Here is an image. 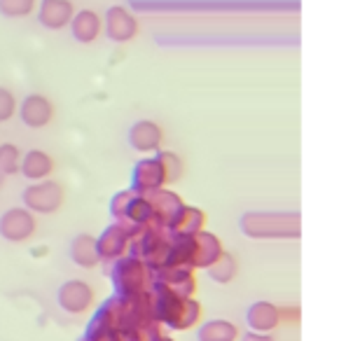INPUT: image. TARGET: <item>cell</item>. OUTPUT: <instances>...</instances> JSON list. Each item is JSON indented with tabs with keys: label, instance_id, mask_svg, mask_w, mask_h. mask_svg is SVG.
<instances>
[{
	"label": "cell",
	"instance_id": "6",
	"mask_svg": "<svg viewBox=\"0 0 360 341\" xmlns=\"http://www.w3.org/2000/svg\"><path fill=\"white\" fill-rule=\"evenodd\" d=\"M94 288L87 281L80 278H70L66 283H61V288L56 290V302H59L61 311H66L70 316H80L87 314V311L94 307Z\"/></svg>",
	"mask_w": 360,
	"mask_h": 341
},
{
	"label": "cell",
	"instance_id": "12",
	"mask_svg": "<svg viewBox=\"0 0 360 341\" xmlns=\"http://www.w3.org/2000/svg\"><path fill=\"white\" fill-rule=\"evenodd\" d=\"M17 115L28 129H42L52 122L54 105H52V101L47 96H42V94H28V96L19 103Z\"/></svg>",
	"mask_w": 360,
	"mask_h": 341
},
{
	"label": "cell",
	"instance_id": "30",
	"mask_svg": "<svg viewBox=\"0 0 360 341\" xmlns=\"http://www.w3.org/2000/svg\"><path fill=\"white\" fill-rule=\"evenodd\" d=\"M160 341H176V339H171V337H167V335H164V337H162Z\"/></svg>",
	"mask_w": 360,
	"mask_h": 341
},
{
	"label": "cell",
	"instance_id": "27",
	"mask_svg": "<svg viewBox=\"0 0 360 341\" xmlns=\"http://www.w3.org/2000/svg\"><path fill=\"white\" fill-rule=\"evenodd\" d=\"M131 197H134V192H131V190L117 192V194H115V197H112V201H110V215H112L117 222L124 220L127 206H129V201H131Z\"/></svg>",
	"mask_w": 360,
	"mask_h": 341
},
{
	"label": "cell",
	"instance_id": "10",
	"mask_svg": "<svg viewBox=\"0 0 360 341\" xmlns=\"http://www.w3.org/2000/svg\"><path fill=\"white\" fill-rule=\"evenodd\" d=\"M103 28H105V35L112 42H129L139 35V21H136L134 14L122 5L108 7V12L103 17Z\"/></svg>",
	"mask_w": 360,
	"mask_h": 341
},
{
	"label": "cell",
	"instance_id": "29",
	"mask_svg": "<svg viewBox=\"0 0 360 341\" xmlns=\"http://www.w3.org/2000/svg\"><path fill=\"white\" fill-rule=\"evenodd\" d=\"M3 185H5V173L0 171V187H3Z\"/></svg>",
	"mask_w": 360,
	"mask_h": 341
},
{
	"label": "cell",
	"instance_id": "16",
	"mask_svg": "<svg viewBox=\"0 0 360 341\" xmlns=\"http://www.w3.org/2000/svg\"><path fill=\"white\" fill-rule=\"evenodd\" d=\"M70 35H73L75 42L80 45H89L101 35V28H103V19L98 17V12L94 10H80L73 14L70 19Z\"/></svg>",
	"mask_w": 360,
	"mask_h": 341
},
{
	"label": "cell",
	"instance_id": "23",
	"mask_svg": "<svg viewBox=\"0 0 360 341\" xmlns=\"http://www.w3.org/2000/svg\"><path fill=\"white\" fill-rule=\"evenodd\" d=\"M19 164H21V150L14 143H0V171L7 176H14L19 173Z\"/></svg>",
	"mask_w": 360,
	"mask_h": 341
},
{
	"label": "cell",
	"instance_id": "15",
	"mask_svg": "<svg viewBox=\"0 0 360 341\" xmlns=\"http://www.w3.org/2000/svg\"><path fill=\"white\" fill-rule=\"evenodd\" d=\"M148 201H150V208H153V224H157V227H169L174 215L185 206L183 199L171 190H167V187L148 194Z\"/></svg>",
	"mask_w": 360,
	"mask_h": 341
},
{
	"label": "cell",
	"instance_id": "31",
	"mask_svg": "<svg viewBox=\"0 0 360 341\" xmlns=\"http://www.w3.org/2000/svg\"><path fill=\"white\" fill-rule=\"evenodd\" d=\"M77 341H91V339H89V337H84V335H82V337H80V339H77Z\"/></svg>",
	"mask_w": 360,
	"mask_h": 341
},
{
	"label": "cell",
	"instance_id": "9",
	"mask_svg": "<svg viewBox=\"0 0 360 341\" xmlns=\"http://www.w3.org/2000/svg\"><path fill=\"white\" fill-rule=\"evenodd\" d=\"M35 234V215L31 210L14 206L0 215V236L10 243H24Z\"/></svg>",
	"mask_w": 360,
	"mask_h": 341
},
{
	"label": "cell",
	"instance_id": "7",
	"mask_svg": "<svg viewBox=\"0 0 360 341\" xmlns=\"http://www.w3.org/2000/svg\"><path fill=\"white\" fill-rule=\"evenodd\" d=\"M153 285L167 290L176 297H194L197 278H194V271L187 269V266L167 264L160 266V269H153Z\"/></svg>",
	"mask_w": 360,
	"mask_h": 341
},
{
	"label": "cell",
	"instance_id": "5",
	"mask_svg": "<svg viewBox=\"0 0 360 341\" xmlns=\"http://www.w3.org/2000/svg\"><path fill=\"white\" fill-rule=\"evenodd\" d=\"M167 183H169L167 171H164V166L160 159H157V155L143 157L134 164V171H131V192L134 194L148 197V194L162 190Z\"/></svg>",
	"mask_w": 360,
	"mask_h": 341
},
{
	"label": "cell",
	"instance_id": "17",
	"mask_svg": "<svg viewBox=\"0 0 360 341\" xmlns=\"http://www.w3.org/2000/svg\"><path fill=\"white\" fill-rule=\"evenodd\" d=\"M54 171V159L42 150H28L26 155H21L19 173H24L26 180L31 183H40L47 180Z\"/></svg>",
	"mask_w": 360,
	"mask_h": 341
},
{
	"label": "cell",
	"instance_id": "4",
	"mask_svg": "<svg viewBox=\"0 0 360 341\" xmlns=\"http://www.w3.org/2000/svg\"><path fill=\"white\" fill-rule=\"evenodd\" d=\"M63 187L56 183V180H40L35 185H28L24 192H21V201H24V208L31 210V213H40V215H52L63 206Z\"/></svg>",
	"mask_w": 360,
	"mask_h": 341
},
{
	"label": "cell",
	"instance_id": "8",
	"mask_svg": "<svg viewBox=\"0 0 360 341\" xmlns=\"http://www.w3.org/2000/svg\"><path fill=\"white\" fill-rule=\"evenodd\" d=\"M129 245H131V229L120 222L105 227L96 238V250L101 262H110V264L117 262L120 257L129 255Z\"/></svg>",
	"mask_w": 360,
	"mask_h": 341
},
{
	"label": "cell",
	"instance_id": "2",
	"mask_svg": "<svg viewBox=\"0 0 360 341\" xmlns=\"http://www.w3.org/2000/svg\"><path fill=\"white\" fill-rule=\"evenodd\" d=\"M241 231L250 238H297L300 215L285 213H246L241 215Z\"/></svg>",
	"mask_w": 360,
	"mask_h": 341
},
{
	"label": "cell",
	"instance_id": "18",
	"mask_svg": "<svg viewBox=\"0 0 360 341\" xmlns=\"http://www.w3.org/2000/svg\"><path fill=\"white\" fill-rule=\"evenodd\" d=\"M68 255L73 259V264H77L80 269H96L101 262L98 250H96V236L87 234V231L77 234L73 241H70Z\"/></svg>",
	"mask_w": 360,
	"mask_h": 341
},
{
	"label": "cell",
	"instance_id": "3",
	"mask_svg": "<svg viewBox=\"0 0 360 341\" xmlns=\"http://www.w3.org/2000/svg\"><path fill=\"white\" fill-rule=\"evenodd\" d=\"M110 281L117 297H134L141 292H148L153 285V269L141 262L139 257L124 255L110 266Z\"/></svg>",
	"mask_w": 360,
	"mask_h": 341
},
{
	"label": "cell",
	"instance_id": "25",
	"mask_svg": "<svg viewBox=\"0 0 360 341\" xmlns=\"http://www.w3.org/2000/svg\"><path fill=\"white\" fill-rule=\"evenodd\" d=\"M17 98H14V94L7 89V86H0V124L3 122H10L14 115H17Z\"/></svg>",
	"mask_w": 360,
	"mask_h": 341
},
{
	"label": "cell",
	"instance_id": "1",
	"mask_svg": "<svg viewBox=\"0 0 360 341\" xmlns=\"http://www.w3.org/2000/svg\"><path fill=\"white\" fill-rule=\"evenodd\" d=\"M153 295L155 318L162 328H171L174 332H185L199 325L201 321V304L194 297H176L167 290L150 285Z\"/></svg>",
	"mask_w": 360,
	"mask_h": 341
},
{
	"label": "cell",
	"instance_id": "11",
	"mask_svg": "<svg viewBox=\"0 0 360 341\" xmlns=\"http://www.w3.org/2000/svg\"><path fill=\"white\" fill-rule=\"evenodd\" d=\"M162 138H164L162 127L153 120H136L134 124L129 127V134H127L129 148L136 152H143V155L160 152Z\"/></svg>",
	"mask_w": 360,
	"mask_h": 341
},
{
	"label": "cell",
	"instance_id": "13",
	"mask_svg": "<svg viewBox=\"0 0 360 341\" xmlns=\"http://www.w3.org/2000/svg\"><path fill=\"white\" fill-rule=\"evenodd\" d=\"M246 325L250 332H262V335H271L281 325V307L274 302L260 300L253 302L246 309Z\"/></svg>",
	"mask_w": 360,
	"mask_h": 341
},
{
	"label": "cell",
	"instance_id": "20",
	"mask_svg": "<svg viewBox=\"0 0 360 341\" xmlns=\"http://www.w3.org/2000/svg\"><path fill=\"white\" fill-rule=\"evenodd\" d=\"M239 328L225 318H213V321L201 323L197 328V341H236Z\"/></svg>",
	"mask_w": 360,
	"mask_h": 341
},
{
	"label": "cell",
	"instance_id": "24",
	"mask_svg": "<svg viewBox=\"0 0 360 341\" xmlns=\"http://www.w3.org/2000/svg\"><path fill=\"white\" fill-rule=\"evenodd\" d=\"M157 159L162 162L164 166V171H167V178H169V183H174V180L180 178V173H183V162H180V157L174 155V152H155Z\"/></svg>",
	"mask_w": 360,
	"mask_h": 341
},
{
	"label": "cell",
	"instance_id": "22",
	"mask_svg": "<svg viewBox=\"0 0 360 341\" xmlns=\"http://www.w3.org/2000/svg\"><path fill=\"white\" fill-rule=\"evenodd\" d=\"M38 7V0H0V14L5 19H24Z\"/></svg>",
	"mask_w": 360,
	"mask_h": 341
},
{
	"label": "cell",
	"instance_id": "26",
	"mask_svg": "<svg viewBox=\"0 0 360 341\" xmlns=\"http://www.w3.org/2000/svg\"><path fill=\"white\" fill-rule=\"evenodd\" d=\"M162 335V325L153 321V323H143L134 330V341H160Z\"/></svg>",
	"mask_w": 360,
	"mask_h": 341
},
{
	"label": "cell",
	"instance_id": "19",
	"mask_svg": "<svg viewBox=\"0 0 360 341\" xmlns=\"http://www.w3.org/2000/svg\"><path fill=\"white\" fill-rule=\"evenodd\" d=\"M206 224V213L197 206H183L174 215V220L169 222V231L174 236H187V234H197V231L204 229Z\"/></svg>",
	"mask_w": 360,
	"mask_h": 341
},
{
	"label": "cell",
	"instance_id": "21",
	"mask_svg": "<svg viewBox=\"0 0 360 341\" xmlns=\"http://www.w3.org/2000/svg\"><path fill=\"white\" fill-rule=\"evenodd\" d=\"M206 271H208V276H211V281L220 283V285H225V283L234 281V276H236V271H239V266H236L234 255H229V252L225 250L211 266H208Z\"/></svg>",
	"mask_w": 360,
	"mask_h": 341
},
{
	"label": "cell",
	"instance_id": "14",
	"mask_svg": "<svg viewBox=\"0 0 360 341\" xmlns=\"http://www.w3.org/2000/svg\"><path fill=\"white\" fill-rule=\"evenodd\" d=\"M75 14V5L70 0H40L38 21L49 31H61L70 24Z\"/></svg>",
	"mask_w": 360,
	"mask_h": 341
},
{
	"label": "cell",
	"instance_id": "28",
	"mask_svg": "<svg viewBox=\"0 0 360 341\" xmlns=\"http://www.w3.org/2000/svg\"><path fill=\"white\" fill-rule=\"evenodd\" d=\"M241 341H274V335H262V332H246Z\"/></svg>",
	"mask_w": 360,
	"mask_h": 341
}]
</instances>
